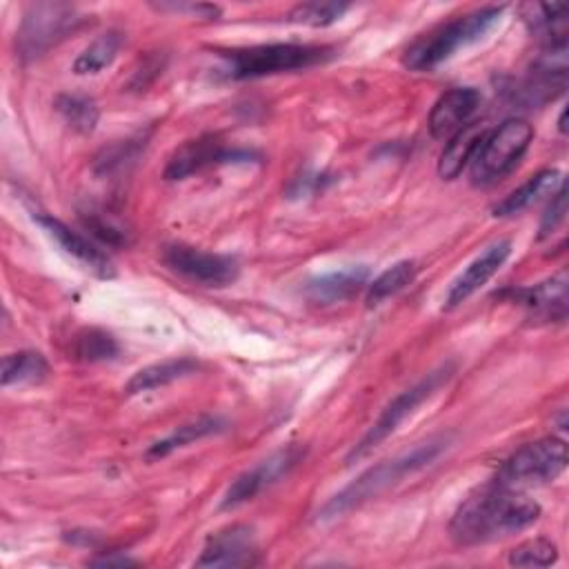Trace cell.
Instances as JSON below:
<instances>
[{"label": "cell", "mask_w": 569, "mask_h": 569, "mask_svg": "<svg viewBox=\"0 0 569 569\" xmlns=\"http://www.w3.org/2000/svg\"><path fill=\"white\" fill-rule=\"evenodd\" d=\"M538 516L540 505L533 498L498 482L469 496L458 507L449 529L460 545H482L531 527Z\"/></svg>", "instance_id": "obj_1"}, {"label": "cell", "mask_w": 569, "mask_h": 569, "mask_svg": "<svg viewBox=\"0 0 569 569\" xmlns=\"http://www.w3.org/2000/svg\"><path fill=\"white\" fill-rule=\"evenodd\" d=\"M447 447V438L445 436H436L429 438L427 442H420L418 447H413L411 451L396 456L391 460H385L371 469H367L362 476H358L351 485H347L340 493H336L320 511L322 518H333L340 516L371 498H376L378 493L387 491L389 487H393L396 482H400L402 478L411 476L413 471L431 465L442 449Z\"/></svg>", "instance_id": "obj_2"}, {"label": "cell", "mask_w": 569, "mask_h": 569, "mask_svg": "<svg viewBox=\"0 0 569 569\" xmlns=\"http://www.w3.org/2000/svg\"><path fill=\"white\" fill-rule=\"evenodd\" d=\"M502 16V7H482L467 16H460L431 33L418 38L405 51V67L413 71H431L440 62L449 60L458 49L478 42Z\"/></svg>", "instance_id": "obj_3"}, {"label": "cell", "mask_w": 569, "mask_h": 569, "mask_svg": "<svg viewBox=\"0 0 569 569\" xmlns=\"http://www.w3.org/2000/svg\"><path fill=\"white\" fill-rule=\"evenodd\" d=\"M331 49L318 44H293V42H276V44H256L244 49L224 51L227 71L236 80L244 78H262L282 71L307 69L329 58Z\"/></svg>", "instance_id": "obj_4"}, {"label": "cell", "mask_w": 569, "mask_h": 569, "mask_svg": "<svg viewBox=\"0 0 569 569\" xmlns=\"http://www.w3.org/2000/svg\"><path fill=\"white\" fill-rule=\"evenodd\" d=\"M533 140V129L522 118H509L489 131L471 160V178L476 184H493L509 176Z\"/></svg>", "instance_id": "obj_5"}, {"label": "cell", "mask_w": 569, "mask_h": 569, "mask_svg": "<svg viewBox=\"0 0 569 569\" xmlns=\"http://www.w3.org/2000/svg\"><path fill=\"white\" fill-rule=\"evenodd\" d=\"M80 16L76 7L64 2L31 4L18 29V51L24 58H36L49 51L53 44L67 38L78 24Z\"/></svg>", "instance_id": "obj_6"}, {"label": "cell", "mask_w": 569, "mask_h": 569, "mask_svg": "<svg viewBox=\"0 0 569 569\" xmlns=\"http://www.w3.org/2000/svg\"><path fill=\"white\" fill-rule=\"evenodd\" d=\"M567 467V445L560 438H540L516 449L498 471L500 485L547 482L558 478Z\"/></svg>", "instance_id": "obj_7"}, {"label": "cell", "mask_w": 569, "mask_h": 569, "mask_svg": "<svg viewBox=\"0 0 569 569\" xmlns=\"http://www.w3.org/2000/svg\"><path fill=\"white\" fill-rule=\"evenodd\" d=\"M449 378V367H442L438 371H431L427 378L416 382L413 387L398 393L380 413V418L373 422V427L362 436V440L353 447L347 462L365 458L371 449H376L385 438H389L445 380Z\"/></svg>", "instance_id": "obj_8"}, {"label": "cell", "mask_w": 569, "mask_h": 569, "mask_svg": "<svg viewBox=\"0 0 569 569\" xmlns=\"http://www.w3.org/2000/svg\"><path fill=\"white\" fill-rule=\"evenodd\" d=\"M162 262L178 276L207 287H224L238 276V262L231 256L202 251L187 244H167L162 251Z\"/></svg>", "instance_id": "obj_9"}, {"label": "cell", "mask_w": 569, "mask_h": 569, "mask_svg": "<svg viewBox=\"0 0 569 569\" xmlns=\"http://www.w3.org/2000/svg\"><path fill=\"white\" fill-rule=\"evenodd\" d=\"M300 458H302V451L298 447H284V449L271 453L267 460L247 469L229 485V489L222 496V507L231 509V507H238V505L251 500L262 489H267L269 485H273L276 480L287 476L298 465Z\"/></svg>", "instance_id": "obj_10"}, {"label": "cell", "mask_w": 569, "mask_h": 569, "mask_svg": "<svg viewBox=\"0 0 569 569\" xmlns=\"http://www.w3.org/2000/svg\"><path fill=\"white\" fill-rule=\"evenodd\" d=\"M251 151L244 149H227L216 138H198L189 140L182 147L173 151L164 167L167 180H182L196 171H202L204 167L224 164V162H238L249 160Z\"/></svg>", "instance_id": "obj_11"}, {"label": "cell", "mask_w": 569, "mask_h": 569, "mask_svg": "<svg viewBox=\"0 0 569 569\" xmlns=\"http://www.w3.org/2000/svg\"><path fill=\"white\" fill-rule=\"evenodd\" d=\"M258 560L256 536L244 525H233L209 538L196 567H247Z\"/></svg>", "instance_id": "obj_12"}, {"label": "cell", "mask_w": 569, "mask_h": 569, "mask_svg": "<svg viewBox=\"0 0 569 569\" xmlns=\"http://www.w3.org/2000/svg\"><path fill=\"white\" fill-rule=\"evenodd\" d=\"M480 107V93L473 87H456L442 93L431 113L429 131L433 138H451L458 129L471 122L473 113Z\"/></svg>", "instance_id": "obj_13"}, {"label": "cell", "mask_w": 569, "mask_h": 569, "mask_svg": "<svg viewBox=\"0 0 569 569\" xmlns=\"http://www.w3.org/2000/svg\"><path fill=\"white\" fill-rule=\"evenodd\" d=\"M511 253V242L509 240H500L493 242L491 247H487L476 260L469 262V267L451 282L447 296H445V307H458L460 302H465L469 296H473L509 258Z\"/></svg>", "instance_id": "obj_14"}, {"label": "cell", "mask_w": 569, "mask_h": 569, "mask_svg": "<svg viewBox=\"0 0 569 569\" xmlns=\"http://www.w3.org/2000/svg\"><path fill=\"white\" fill-rule=\"evenodd\" d=\"M369 278V269L365 264H349L322 276H316L307 282L305 293L311 302L318 305H331L340 300H349L356 296Z\"/></svg>", "instance_id": "obj_15"}, {"label": "cell", "mask_w": 569, "mask_h": 569, "mask_svg": "<svg viewBox=\"0 0 569 569\" xmlns=\"http://www.w3.org/2000/svg\"><path fill=\"white\" fill-rule=\"evenodd\" d=\"M38 220V224L51 236L56 238V242L67 251L71 253L73 258H78L80 262H84L89 269H93L98 276H111V260L96 247L91 244L84 236H80L78 231L69 229L64 222H60L58 218L53 216H47V213H38L33 216Z\"/></svg>", "instance_id": "obj_16"}, {"label": "cell", "mask_w": 569, "mask_h": 569, "mask_svg": "<svg viewBox=\"0 0 569 569\" xmlns=\"http://www.w3.org/2000/svg\"><path fill=\"white\" fill-rule=\"evenodd\" d=\"M489 129L482 122H469L462 129H458L445 144L440 160H438V173L445 180H453L462 173L467 164H471L473 156L478 153L482 140L487 138Z\"/></svg>", "instance_id": "obj_17"}, {"label": "cell", "mask_w": 569, "mask_h": 569, "mask_svg": "<svg viewBox=\"0 0 569 569\" xmlns=\"http://www.w3.org/2000/svg\"><path fill=\"white\" fill-rule=\"evenodd\" d=\"M513 298L527 307L536 318L553 320L565 318L567 311V273L560 271L558 276H551L545 282H538L527 289L513 291Z\"/></svg>", "instance_id": "obj_18"}, {"label": "cell", "mask_w": 569, "mask_h": 569, "mask_svg": "<svg viewBox=\"0 0 569 569\" xmlns=\"http://www.w3.org/2000/svg\"><path fill=\"white\" fill-rule=\"evenodd\" d=\"M562 173L558 169H545L531 176L527 182H522L518 189H513L509 196H505L496 207L493 216H513L522 209L536 204L545 196H551L562 184Z\"/></svg>", "instance_id": "obj_19"}, {"label": "cell", "mask_w": 569, "mask_h": 569, "mask_svg": "<svg viewBox=\"0 0 569 569\" xmlns=\"http://www.w3.org/2000/svg\"><path fill=\"white\" fill-rule=\"evenodd\" d=\"M196 367L198 365L191 358H171V360L149 365L131 376V380L127 382V393H142V391L164 387L173 380H180V378L193 373Z\"/></svg>", "instance_id": "obj_20"}, {"label": "cell", "mask_w": 569, "mask_h": 569, "mask_svg": "<svg viewBox=\"0 0 569 569\" xmlns=\"http://www.w3.org/2000/svg\"><path fill=\"white\" fill-rule=\"evenodd\" d=\"M49 373V365L38 351H18L2 358V385L40 382Z\"/></svg>", "instance_id": "obj_21"}, {"label": "cell", "mask_w": 569, "mask_h": 569, "mask_svg": "<svg viewBox=\"0 0 569 569\" xmlns=\"http://www.w3.org/2000/svg\"><path fill=\"white\" fill-rule=\"evenodd\" d=\"M416 273H418V267L413 260H400V262L391 264L369 284L367 305L376 307L382 300H387L389 296H396L398 291H402L405 287H409L413 282Z\"/></svg>", "instance_id": "obj_22"}, {"label": "cell", "mask_w": 569, "mask_h": 569, "mask_svg": "<svg viewBox=\"0 0 569 569\" xmlns=\"http://www.w3.org/2000/svg\"><path fill=\"white\" fill-rule=\"evenodd\" d=\"M122 47V36L118 31H107L102 36H98L73 62V71L80 76L87 73H98L104 67H109L113 62V58L118 56Z\"/></svg>", "instance_id": "obj_23"}, {"label": "cell", "mask_w": 569, "mask_h": 569, "mask_svg": "<svg viewBox=\"0 0 569 569\" xmlns=\"http://www.w3.org/2000/svg\"><path fill=\"white\" fill-rule=\"evenodd\" d=\"M218 429H220V420H216V418H198L193 422L180 425L173 433H169L167 438L153 442L147 449V458H164L171 451H176L180 447H187L193 440H200V438H204L209 433H216Z\"/></svg>", "instance_id": "obj_24"}, {"label": "cell", "mask_w": 569, "mask_h": 569, "mask_svg": "<svg viewBox=\"0 0 569 569\" xmlns=\"http://www.w3.org/2000/svg\"><path fill=\"white\" fill-rule=\"evenodd\" d=\"M120 351L116 338L98 327H89L76 333L73 338V358L82 362H102L116 358Z\"/></svg>", "instance_id": "obj_25"}, {"label": "cell", "mask_w": 569, "mask_h": 569, "mask_svg": "<svg viewBox=\"0 0 569 569\" xmlns=\"http://www.w3.org/2000/svg\"><path fill=\"white\" fill-rule=\"evenodd\" d=\"M56 109L62 116V120L78 133H89L98 124V107L91 98L80 93H64L58 96Z\"/></svg>", "instance_id": "obj_26"}, {"label": "cell", "mask_w": 569, "mask_h": 569, "mask_svg": "<svg viewBox=\"0 0 569 569\" xmlns=\"http://www.w3.org/2000/svg\"><path fill=\"white\" fill-rule=\"evenodd\" d=\"M558 549L547 538H531L509 551V565L513 567H549L556 562Z\"/></svg>", "instance_id": "obj_27"}, {"label": "cell", "mask_w": 569, "mask_h": 569, "mask_svg": "<svg viewBox=\"0 0 569 569\" xmlns=\"http://www.w3.org/2000/svg\"><path fill=\"white\" fill-rule=\"evenodd\" d=\"M349 4L345 2H302L289 11V20L309 27H325L345 16Z\"/></svg>", "instance_id": "obj_28"}, {"label": "cell", "mask_w": 569, "mask_h": 569, "mask_svg": "<svg viewBox=\"0 0 569 569\" xmlns=\"http://www.w3.org/2000/svg\"><path fill=\"white\" fill-rule=\"evenodd\" d=\"M565 213H567V189H565V182L551 193V202L540 220V238H547L551 236L562 222H565Z\"/></svg>", "instance_id": "obj_29"}, {"label": "cell", "mask_w": 569, "mask_h": 569, "mask_svg": "<svg viewBox=\"0 0 569 569\" xmlns=\"http://www.w3.org/2000/svg\"><path fill=\"white\" fill-rule=\"evenodd\" d=\"M138 153V144L133 142H124V144H116L111 149H104L98 158H96V169L107 173V171H113V169H120L122 164L131 162Z\"/></svg>", "instance_id": "obj_30"}, {"label": "cell", "mask_w": 569, "mask_h": 569, "mask_svg": "<svg viewBox=\"0 0 569 569\" xmlns=\"http://www.w3.org/2000/svg\"><path fill=\"white\" fill-rule=\"evenodd\" d=\"M82 222H84V227H87L96 238H100V240L107 242V244L118 247V244H124V242H127L124 231H120V229L113 227L111 222H104V220L98 218V216H87V218H82Z\"/></svg>", "instance_id": "obj_31"}, {"label": "cell", "mask_w": 569, "mask_h": 569, "mask_svg": "<svg viewBox=\"0 0 569 569\" xmlns=\"http://www.w3.org/2000/svg\"><path fill=\"white\" fill-rule=\"evenodd\" d=\"M91 565H107V567H124V565H133V560H129L127 556H102V558H93Z\"/></svg>", "instance_id": "obj_32"}]
</instances>
